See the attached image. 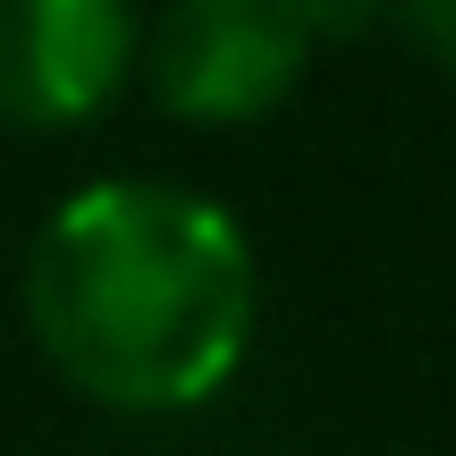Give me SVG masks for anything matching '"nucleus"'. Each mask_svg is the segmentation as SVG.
Returning <instances> with one entry per match:
<instances>
[{"mask_svg": "<svg viewBox=\"0 0 456 456\" xmlns=\"http://www.w3.org/2000/svg\"><path fill=\"white\" fill-rule=\"evenodd\" d=\"M397 26H406L423 51H440V68H456V9H406Z\"/></svg>", "mask_w": 456, "mask_h": 456, "instance_id": "nucleus-4", "label": "nucleus"}, {"mask_svg": "<svg viewBox=\"0 0 456 456\" xmlns=\"http://www.w3.org/2000/svg\"><path fill=\"white\" fill-rule=\"evenodd\" d=\"M245 228L169 178H94L26 245V322L68 389L118 414H186L254 346Z\"/></svg>", "mask_w": 456, "mask_h": 456, "instance_id": "nucleus-1", "label": "nucleus"}, {"mask_svg": "<svg viewBox=\"0 0 456 456\" xmlns=\"http://www.w3.org/2000/svg\"><path fill=\"white\" fill-rule=\"evenodd\" d=\"M305 17L296 0H178L135 26V68L169 118H262L305 77Z\"/></svg>", "mask_w": 456, "mask_h": 456, "instance_id": "nucleus-2", "label": "nucleus"}, {"mask_svg": "<svg viewBox=\"0 0 456 456\" xmlns=\"http://www.w3.org/2000/svg\"><path fill=\"white\" fill-rule=\"evenodd\" d=\"M135 68L118 0H0V127L60 135L94 118Z\"/></svg>", "mask_w": 456, "mask_h": 456, "instance_id": "nucleus-3", "label": "nucleus"}]
</instances>
